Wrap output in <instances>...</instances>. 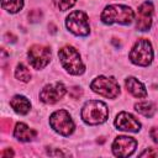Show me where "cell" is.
Here are the masks:
<instances>
[{
    "label": "cell",
    "instance_id": "obj_1",
    "mask_svg": "<svg viewBox=\"0 0 158 158\" xmlns=\"http://www.w3.org/2000/svg\"><path fill=\"white\" fill-rule=\"evenodd\" d=\"M109 109L105 102L99 100H89L81 109V118L88 125H99L107 120Z\"/></svg>",
    "mask_w": 158,
    "mask_h": 158
},
{
    "label": "cell",
    "instance_id": "obj_2",
    "mask_svg": "<svg viewBox=\"0 0 158 158\" xmlns=\"http://www.w3.org/2000/svg\"><path fill=\"white\" fill-rule=\"evenodd\" d=\"M133 11L131 7L125 5H109L101 14V21L104 23H121L130 25L133 20Z\"/></svg>",
    "mask_w": 158,
    "mask_h": 158
},
{
    "label": "cell",
    "instance_id": "obj_3",
    "mask_svg": "<svg viewBox=\"0 0 158 158\" xmlns=\"http://www.w3.org/2000/svg\"><path fill=\"white\" fill-rule=\"evenodd\" d=\"M58 57L60 59L62 65L64 67V69L73 74V75H79L84 73V64L80 59L79 52L72 47V46H64L63 48L59 49L58 52Z\"/></svg>",
    "mask_w": 158,
    "mask_h": 158
},
{
    "label": "cell",
    "instance_id": "obj_4",
    "mask_svg": "<svg viewBox=\"0 0 158 158\" xmlns=\"http://www.w3.org/2000/svg\"><path fill=\"white\" fill-rule=\"evenodd\" d=\"M130 59L132 63L142 67L151 64L153 59V49H152L151 42L146 38L138 40L135 43L132 51L130 52Z\"/></svg>",
    "mask_w": 158,
    "mask_h": 158
},
{
    "label": "cell",
    "instance_id": "obj_5",
    "mask_svg": "<svg viewBox=\"0 0 158 158\" xmlns=\"http://www.w3.org/2000/svg\"><path fill=\"white\" fill-rule=\"evenodd\" d=\"M90 88L96 94L102 95L105 98H110V99H115L120 94V85L116 81V79L112 77L111 78L98 77L91 81Z\"/></svg>",
    "mask_w": 158,
    "mask_h": 158
},
{
    "label": "cell",
    "instance_id": "obj_6",
    "mask_svg": "<svg viewBox=\"0 0 158 158\" xmlns=\"http://www.w3.org/2000/svg\"><path fill=\"white\" fill-rule=\"evenodd\" d=\"M51 127L62 136H69L74 131V122L65 110H58L49 117Z\"/></svg>",
    "mask_w": 158,
    "mask_h": 158
},
{
    "label": "cell",
    "instance_id": "obj_7",
    "mask_svg": "<svg viewBox=\"0 0 158 158\" xmlns=\"http://www.w3.org/2000/svg\"><path fill=\"white\" fill-rule=\"evenodd\" d=\"M65 25L68 30L77 36H86L90 32L88 16L85 12L79 10H75L67 16Z\"/></svg>",
    "mask_w": 158,
    "mask_h": 158
},
{
    "label": "cell",
    "instance_id": "obj_8",
    "mask_svg": "<svg viewBox=\"0 0 158 158\" xmlns=\"http://www.w3.org/2000/svg\"><path fill=\"white\" fill-rule=\"evenodd\" d=\"M28 60L35 69H42L46 67L51 59V51L43 44H33L28 49Z\"/></svg>",
    "mask_w": 158,
    "mask_h": 158
},
{
    "label": "cell",
    "instance_id": "obj_9",
    "mask_svg": "<svg viewBox=\"0 0 158 158\" xmlns=\"http://www.w3.org/2000/svg\"><path fill=\"white\" fill-rule=\"evenodd\" d=\"M137 142L128 136H118L112 143V152L116 157H128L136 149Z\"/></svg>",
    "mask_w": 158,
    "mask_h": 158
},
{
    "label": "cell",
    "instance_id": "obj_10",
    "mask_svg": "<svg viewBox=\"0 0 158 158\" xmlns=\"http://www.w3.org/2000/svg\"><path fill=\"white\" fill-rule=\"evenodd\" d=\"M65 94V88L62 83L57 81L54 84H48L46 85L41 93H40V99L44 104H54L58 100H60Z\"/></svg>",
    "mask_w": 158,
    "mask_h": 158
},
{
    "label": "cell",
    "instance_id": "obj_11",
    "mask_svg": "<svg viewBox=\"0 0 158 158\" xmlns=\"http://www.w3.org/2000/svg\"><path fill=\"white\" fill-rule=\"evenodd\" d=\"M115 126L117 127V130L121 131H130V132H138L141 128V123L139 121L132 116L128 112H120L116 118H115Z\"/></svg>",
    "mask_w": 158,
    "mask_h": 158
},
{
    "label": "cell",
    "instance_id": "obj_12",
    "mask_svg": "<svg viewBox=\"0 0 158 158\" xmlns=\"http://www.w3.org/2000/svg\"><path fill=\"white\" fill-rule=\"evenodd\" d=\"M152 15H153V5L149 1L143 2L138 7V14H137V23L136 27L139 31H147L149 30L152 25Z\"/></svg>",
    "mask_w": 158,
    "mask_h": 158
},
{
    "label": "cell",
    "instance_id": "obj_13",
    "mask_svg": "<svg viewBox=\"0 0 158 158\" xmlns=\"http://www.w3.org/2000/svg\"><path fill=\"white\" fill-rule=\"evenodd\" d=\"M36 135H37V132L35 130L30 128L27 125H25L22 122L16 123L15 130H14V136L21 142H30L36 137Z\"/></svg>",
    "mask_w": 158,
    "mask_h": 158
},
{
    "label": "cell",
    "instance_id": "obj_14",
    "mask_svg": "<svg viewBox=\"0 0 158 158\" xmlns=\"http://www.w3.org/2000/svg\"><path fill=\"white\" fill-rule=\"evenodd\" d=\"M125 85L127 88V90L136 98H146L147 96V91L144 89V85L138 81V79L130 77L125 80Z\"/></svg>",
    "mask_w": 158,
    "mask_h": 158
},
{
    "label": "cell",
    "instance_id": "obj_15",
    "mask_svg": "<svg viewBox=\"0 0 158 158\" xmlns=\"http://www.w3.org/2000/svg\"><path fill=\"white\" fill-rule=\"evenodd\" d=\"M10 105L15 110V112L20 115H26L31 109V102L22 95H15L10 100Z\"/></svg>",
    "mask_w": 158,
    "mask_h": 158
},
{
    "label": "cell",
    "instance_id": "obj_16",
    "mask_svg": "<svg viewBox=\"0 0 158 158\" xmlns=\"http://www.w3.org/2000/svg\"><path fill=\"white\" fill-rule=\"evenodd\" d=\"M135 109L137 112L142 114L143 116H147V117H152L154 111H156V106L153 102L151 101H141V102H137L135 105Z\"/></svg>",
    "mask_w": 158,
    "mask_h": 158
},
{
    "label": "cell",
    "instance_id": "obj_17",
    "mask_svg": "<svg viewBox=\"0 0 158 158\" xmlns=\"http://www.w3.org/2000/svg\"><path fill=\"white\" fill-rule=\"evenodd\" d=\"M2 9L7 10L11 14L19 12L23 6V0H2L1 1Z\"/></svg>",
    "mask_w": 158,
    "mask_h": 158
},
{
    "label": "cell",
    "instance_id": "obj_18",
    "mask_svg": "<svg viewBox=\"0 0 158 158\" xmlns=\"http://www.w3.org/2000/svg\"><path fill=\"white\" fill-rule=\"evenodd\" d=\"M15 77H16L19 80H21V81L27 83V81L31 79V73H30V70H28V68H27L26 65H23L22 63H20V64H17V67H16Z\"/></svg>",
    "mask_w": 158,
    "mask_h": 158
},
{
    "label": "cell",
    "instance_id": "obj_19",
    "mask_svg": "<svg viewBox=\"0 0 158 158\" xmlns=\"http://www.w3.org/2000/svg\"><path fill=\"white\" fill-rule=\"evenodd\" d=\"M74 4H75V0H58V7L62 11H65V10L70 9Z\"/></svg>",
    "mask_w": 158,
    "mask_h": 158
},
{
    "label": "cell",
    "instance_id": "obj_20",
    "mask_svg": "<svg viewBox=\"0 0 158 158\" xmlns=\"http://www.w3.org/2000/svg\"><path fill=\"white\" fill-rule=\"evenodd\" d=\"M42 19V12L40 10H31L28 12V20L31 22H38Z\"/></svg>",
    "mask_w": 158,
    "mask_h": 158
},
{
    "label": "cell",
    "instance_id": "obj_21",
    "mask_svg": "<svg viewBox=\"0 0 158 158\" xmlns=\"http://www.w3.org/2000/svg\"><path fill=\"white\" fill-rule=\"evenodd\" d=\"M141 157H158V148H148L147 151L142 152L139 154Z\"/></svg>",
    "mask_w": 158,
    "mask_h": 158
},
{
    "label": "cell",
    "instance_id": "obj_22",
    "mask_svg": "<svg viewBox=\"0 0 158 158\" xmlns=\"http://www.w3.org/2000/svg\"><path fill=\"white\" fill-rule=\"evenodd\" d=\"M69 95H70V98H73V99H78V98L81 95V89L78 88V86H73V88H70Z\"/></svg>",
    "mask_w": 158,
    "mask_h": 158
},
{
    "label": "cell",
    "instance_id": "obj_23",
    "mask_svg": "<svg viewBox=\"0 0 158 158\" xmlns=\"http://www.w3.org/2000/svg\"><path fill=\"white\" fill-rule=\"evenodd\" d=\"M149 135H151V138H152L156 143H158V126H157V127H153V128L151 130Z\"/></svg>",
    "mask_w": 158,
    "mask_h": 158
},
{
    "label": "cell",
    "instance_id": "obj_24",
    "mask_svg": "<svg viewBox=\"0 0 158 158\" xmlns=\"http://www.w3.org/2000/svg\"><path fill=\"white\" fill-rule=\"evenodd\" d=\"M1 125H2V130H4V131H6L7 128H10V127H11V120H7V121L2 120Z\"/></svg>",
    "mask_w": 158,
    "mask_h": 158
},
{
    "label": "cell",
    "instance_id": "obj_25",
    "mask_svg": "<svg viewBox=\"0 0 158 158\" xmlns=\"http://www.w3.org/2000/svg\"><path fill=\"white\" fill-rule=\"evenodd\" d=\"M1 156H2V157H5V156H10V157H12V156H14V152H12L11 149H7V151L2 152V153H1Z\"/></svg>",
    "mask_w": 158,
    "mask_h": 158
}]
</instances>
